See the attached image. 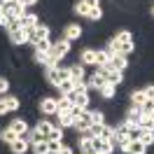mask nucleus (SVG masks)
<instances>
[{
    "mask_svg": "<svg viewBox=\"0 0 154 154\" xmlns=\"http://www.w3.org/2000/svg\"><path fill=\"white\" fill-rule=\"evenodd\" d=\"M63 79H70V70L68 68H47V82L51 87H58Z\"/></svg>",
    "mask_w": 154,
    "mask_h": 154,
    "instance_id": "f257e3e1",
    "label": "nucleus"
},
{
    "mask_svg": "<svg viewBox=\"0 0 154 154\" xmlns=\"http://www.w3.org/2000/svg\"><path fill=\"white\" fill-rule=\"evenodd\" d=\"M68 51H70V42H68V40H58V42H54V47H51L49 54L54 58H63Z\"/></svg>",
    "mask_w": 154,
    "mask_h": 154,
    "instance_id": "f03ea898",
    "label": "nucleus"
},
{
    "mask_svg": "<svg viewBox=\"0 0 154 154\" xmlns=\"http://www.w3.org/2000/svg\"><path fill=\"white\" fill-rule=\"evenodd\" d=\"M40 112H42V115H56L58 112L56 98H42V100H40Z\"/></svg>",
    "mask_w": 154,
    "mask_h": 154,
    "instance_id": "7ed1b4c3",
    "label": "nucleus"
},
{
    "mask_svg": "<svg viewBox=\"0 0 154 154\" xmlns=\"http://www.w3.org/2000/svg\"><path fill=\"white\" fill-rule=\"evenodd\" d=\"M122 152H126V154H145L147 147H145L140 140H128V143L122 147Z\"/></svg>",
    "mask_w": 154,
    "mask_h": 154,
    "instance_id": "20e7f679",
    "label": "nucleus"
},
{
    "mask_svg": "<svg viewBox=\"0 0 154 154\" xmlns=\"http://www.w3.org/2000/svg\"><path fill=\"white\" fill-rule=\"evenodd\" d=\"M79 35H82V26H79V23H68L66 30H63V40H68V42L77 40Z\"/></svg>",
    "mask_w": 154,
    "mask_h": 154,
    "instance_id": "39448f33",
    "label": "nucleus"
},
{
    "mask_svg": "<svg viewBox=\"0 0 154 154\" xmlns=\"http://www.w3.org/2000/svg\"><path fill=\"white\" fill-rule=\"evenodd\" d=\"M56 117H58V124L56 126H61V128H68V126H75V117L70 115V112H56Z\"/></svg>",
    "mask_w": 154,
    "mask_h": 154,
    "instance_id": "423d86ee",
    "label": "nucleus"
},
{
    "mask_svg": "<svg viewBox=\"0 0 154 154\" xmlns=\"http://www.w3.org/2000/svg\"><path fill=\"white\" fill-rule=\"evenodd\" d=\"M68 70H70V79H72V82H84V66H82V63H77V66H70L68 68Z\"/></svg>",
    "mask_w": 154,
    "mask_h": 154,
    "instance_id": "0eeeda50",
    "label": "nucleus"
},
{
    "mask_svg": "<svg viewBox=\"0 0 154 154\" xmlns=\"http://www.w3.org/2000/svg\"><path fill=\"white\" fill-rule=\"evenodd\" d=\"M10 128H12L17 135H19V138H23V135L28 133V124H26L23 119H14V122L10 124Z\"/></svg>",
    "mask_w": 154,
    "mask_h": 154,
    "instance_id": "6e6552de",
    "label": "nucleus"
},
{
    "mask_svg": "<svg viewBox=\"0 0 154 154\" xmlns=\"http://www.w3.org/2000/svg\"><path fill=\"white\" fill-rule=\"evenodd\" d=\"M28 140H26V138H17V140H14V143L10 145V149L14 154H23V152H28Z\"/></svg>",
    "mask_w": 154,
    "mask_h": 154,
    "instance_id": "1a4fd4ad",
    "label": "nucleus"
},
{
    "mask_svg": "<svg viewBox=\"0 0 154 154\" xmlns=\"http://www.w3.org/2000/svg\"><path fill=\"white\" fill-rule=\"evenodd\" d=\"M107 79H105V75H100V72H94V75L87 79V87L89 89H100L103 84H105Z\"/></svg>",
    "mask_w": 154,
    "mask_h": 154,
    "instance_id": "9d476101",
    "label": "nucleus"
},
{
    "mask_svg": "<svg viewBox=\"0 0 154 154\" xmlns=\"http://www.w3.org/2000/svg\"><path fill=\"white\" fill-rule=\"evenodd\" d=\"M10 42H12V45H26V42H28L26 30L19 28V30H14V33H10Z\"/></svg>",
    "mask_w": 154,
    "mask_h": 154,
    "instance_id": "9b49d317",
    "label": "nucleus"
},
{
    "mask_svg": "<svg viewBox=\"0 0 154 154\" xmlns=\"http://www.w3.org/2000/svg\"><path fill=\"white\" fill-rule=\"evenodd\" d=\"M38 23H40V19L35 14H30V12H26V14L21 17V28H35Z\"/></svg>",
    "mask_w": 154,
    "mask_h": 154,
    "instance_id": "f8f14e48",
    "label": "nucleus"
},
{
    "mask_svg": "<svg viewBox=\"0 0 154 154\" xmlns=\"http://www.w3.org/2000/svg\"><path fill=\"white\" fill-rule=\"evenodd\" d=\"M126 122L131 126H140V122H143V110H140V107H133V110L128 112V117H126Z\"/></svg>",
    "mask_w": 154,
    "mask_h": 154,
    "instance_id": "ddd939ff",
    "label": "nucleus"
},
{
    "mask_svg": "<svg viewBox=\"0 0 154 154\" xmlns=\"http://www.w3.org/2000/svg\"><path fill=\"white\" fill-rule=\"evenodd\" d=\"M56 89H58V96H68V94L75 91V82H72V79H63Z\"/></svg>",
    "mask_w": 154,
    "mask_h": 154,
    "instance_id": "4468645a",
    "label": "nucleus"
},
{
    "mask_svg": "<svg viewBox=\"0 0 154 154\" xmlns=\"http://www.w3.org/2000/svg\"><path fill=\"white\" fill-rule=\"evenodd\" d=\"M56 103H58V112H70V110H72V105H75V103H72L68 96H58Z\"/></svg>",
    "mask_w": 154,
    "mask_h": 154,
    "instance_id": "2eb2a0df",
    "label": "nucleus"
},
{
    "mask_svg": "<svg viewBox=\"0 0 154 154\" xmlns=\"http://www.w3.org/2000/svg\"><path fill=\"white\" fill-rule=\"evenodd\" d=\"M82 66H96V51L94 49H84L82 51Z\"/></svg>",
    "mask_w": 154,
    "mask_h": 154,
    "instance_id": "dca6fc26",
    "label": "nucleus"
},
{
    "mask_svg": "<svg viewBox=\"0 0 154 154\" xmlns=\"http://www.w3.org/2000/svg\"><path fill=\"white\" fill-rule=\"evenodd\" d=\"M33 47H35V51L49 54V51H51V47H54V42H51V40H38V42H35Z\"/></svg>",
    "mask_w": 154,
    "mask_h": 154,
    "instance_id": "f3484780",
    "label": "nucleus"
},
{
    "mask_svg": "<svg viewBox=\"0 0 154 154\" xmlns=\"http://www.w3.org/2000/svg\"><path fill=\"white\" fill-rule=\"evenodd\" d=\"M35 128H38V131H40L42 135H45V138H49V133H51V128H54V124H51V122H47V119H40Z\"/></svg>",
    "mask_w": 154,
    "mask_h": 154,
    "instance_id": "a211bd4d",
    "label": "nucleus"
},
{
    "mask_svg": "<svg viewBox=\"0 0 154 154\" xmlns=\"http://www.w3.org/2000/svg\"><path fill=\"white\" fill-rule=\"evenodd\" d=\"M145 100H147V96H145L143 89H138V91H133V94H131V103H133V107H140Z\"/></svg>",
    "mask_w": 154,
    "mask_h": 154,
    "instance_id": "6ab92c4d",
    "label": "nucleus"
},
{
    "mask_svg": "<svg viewBox=\"0 0 154 154\" xmlns=\"http://www.w3.org/2000/svg\"><path fill=\"white\" fill-rule=\"evenodd\" d=\"M110 56H112V54H110L107 49H98L96 51V66H105L107 61H110Z\"/></svg>",
    "mask_w": 154,
    "mask_h": 154,
    "instance_id": "aec40b11",
    "label": "nucleus"
},
{
    "mask_svg": "<svg viewBox=\"0 0 154 154\" xmlns=\"http://www.w3.org/2000/svg\"><path fill=\"white\" fill-rule=\"evenodd\" d=\"M105 79L107 82H110V84H122V79H124V77H122V72H119V70H110V72H107L105 75Z\"/></svg>",
    "mask_w": 154,
    "mask_h": 154,
    "instance_id": "412c9836",
    "label": "nucleus"
},
{
    "mask_svg": "<svg viewBox=\"0 0 154 154\" xmlns=\"http://www.w3.org/2000/svg\"><path fill=\"white\" fill-rule=\"evenodd\" d=\"M98 94H100L103 98H112V96H115V84H110V82H105L103 87L98 89Z\"/></svg>",
    "mask_w": 154,
    "mask_h": 154,
    "instance_id": "4be33fe9",
    "label": "nucleus"
},
{
    "mask_svg": "<svg viewBox=\"0 0 154 154\" xmlns=\"http://www.w3.org/2000/svg\"><path fill=\"white\" fill-rule=\"evenodd\" d=\"M7 12H10V14H14V17H23V14H26V5H23V2H17V5H12V7H7Z\"/></svg>",
    "mask_w": 154,
    "mask_h": 154,
    "instance_id": "5701e85b",
    "label": "nucleus"
},
{
    "mask_svg": "<svg viewBox=\"0 0 154 154\" xmlns=\"http://www.w3.org/2000/svg\"><path fill=\"white\" fill-rule=\"evenodd\" d=\"M140 143H143L145 147H152L154 145V131H143V133H140Z\"/></svg>",
    "mask_w": 154,
    "mask_h": 154,
    "instance_id": "b1692460",
    "label": "nucleus"
},
{
    "mask_svg": "<svg viewBox=\"0 0 154 154\" xmlns=\"http://www.w3.org/2000/svg\"><path fill=\"white\" fill-rule=\"evenodd\" d=\"M133 49H135L133 40H128V42H119V54H122V56H128Z\"/></svg>",
    "mask_w": 154,
    "mask_h": 154,
    "instance_id": "393cba45",
    "label": "nucleus"
},
{
    "mask_svg": "<svg viewBox=\"0 0 154 154\" xmlns=\"http://www.w3.org/2000/svg\"><path fill=\"white\" fill-rule=\"evenodd\" d=\"M5 107H7V112H14V110H19V98H14V96H5Z\"/></svg>",
    "mask_w": 154,
    "mask_h": 154,
    "instance_id": "a878e982",
    "label": "nucleus"
},
{
    "mask_svg": "<svg viewBox=\"0 0 154 154\" xmlns=\"http://www.w3.org/2000/svg\"><path fill=\"white\" fill-rule=\"evenodd\" d=\"M140 128H143V131H154V119H152V115H143Z\"/></svg>",
    "mask_w": 154,
    "mask_h": 154,
    "instance_id": "bb28decb",
    "label": "nucleus"
},
{
    "mask_svg": "<svg viewBox=\"0 0 154 154\" xmlns=\"http://www.w3.org/2000/svg\"><path fill=\"white\" fill-rule=\"evenodd\" d=\"M35 33H38V40H49V28L45 23H38V26H35Z\"/></svg>",
    "mask_w": 154,
    "mask_h": 154,
    "instance_id": "cd10ccee",
    "label": "nucleus"
},
{
    "mask_svg": "<svg viewBox=\"0 0 154 154\" xmlns=\"http://www.w3.org/2000/svg\"><path fill=\"white\" fill-rule=\"evenodd\" d=\"M17 138H19V135L14 133V131H12L10 126H7L5 131H2V140H5V143H7V145H12V143H14V140H17Z\"/></svg>",
    "mask_w": 154,
    "mask_h": 154,
    "instance_id": "c85d7f7f",
    "label": "nucleus"
},
{
    "mask_svg": "<svg viewBox=\"0 0 154 154\" xmlns=\"http://www.w3.org/2000/svg\"><path fill=\"white\" fill-rule=\"evenodd\" d=\"M33 152H35V154H49L47 140H40V143H35V145H33Z\"/></svg>",
    "mask_w": 154,
    "mask_h": 154,
    "instance_id": "c756f323",
    "label": "nucleus"
},
{
    "mask_svg": "<svg viewBox=\"0 0 154 154\" xmlns=\"http://www.w3.org/2000/svg\"><path fill=\"white\" fill-rule=\"evenodd\" d=\"M89 119H91V124H105L103 122V112H98V110H89Z\"/></svg>",
    "mask_w": 154,
    "mask_h": 154,
    "instance_id": "7c9ffc66",
    "label": "nucleus"
},
{
    "mask_svg": "<svg viewBox=\"0 0 154 154\" xmlns=\"http://www.w3.org/2000/svg\"><path fill=\"white\" fill-rule=\"evenodd\" d=\"M47 140H63V128H61V126H54Z\"/></svg>",
    "mask_w": 154,
    "mask_h": 154,
    "instance_id": "2f4dec72",
    "label": "nucleus"
},
{
    "mask_svg": "<svg viewBox=\"0 0 154 154\" xmlns=\"http://www.w3.org/2000/svg\"><path fill=\"white\" fill-rule=\"evenodd\" d=\"M100 17H103V10H100V5H98V7H91V10H89V17H87V19L98 21Z\"/></svg>",
    "mask_w": 154,
    "mask_h": 154,
    "instance_id": "473e14b6",
    "label": "nucleus"
},
{
    "mask_svg": "<svg viewBox=\"0 0 154 154\" xmlns=\"http://www.w3.org/2000/svg\"><path fill=\"white\" fill-rule=\"evenodd\" d=\"M61 145H63V140H47V147H49V154H56L58 149H61Z\"/></svg>",
    "mask_w": 154,
    "mask_h": 154,
    "instance_id": "72a5a7b5",
    "label": "nucleus"
},
{
    "mask_svg": "<svg viewBox=\"0 0 154 154\" xmlns=\"http://www.w3.org/2000/svg\"><path fill=\"white\" fill-rule=\"evenodd\" d=\"M140 133H143L140 126H131L128 128V140H140Z\"/></svg>",
    "mask_w": 154,
    "mask_h": 154,
    "instance_id": "f704fd0d",
    "label": "nucleus"
},
{
    "mask_svg": "<svg viewBox=\"0 0 154 154\" xmlns=\"http://www.w3.org/2000/svg\"><path fill=\"white\" fill-rule=\"evenodd\" d=\"M115 40L117 42H128V40H133V35H131L128 30H119V33L115 35Z\"/></svg>",
    "mask_w": 154,
    "mask_h": 154,
    "instance_id": "c9c22d12",
    "label": "nucleus"
},
{
    "mask_svg": "<svg viewBox=\"0 0 154 154\" xmlns=\"http://www.w3.org/2000/svg\"><path fill=\"white\" fill-rule=\"evenodd\" d=\"M100 138H105V140H115V128H112V126H103Z\"/></svg>",
    "mask_w": 154,
    "mask_h": 154,
    "instance_id": "e433bc0d",
    "label": "nucleus"
},
{
    "mask_svg": "<svg viewBox=\"0 0 154 154\" xmlns=\"http://www.w3.org/2000/svg\"><path fill=\"white\" fill-rule=\"evenodd\" d=\"M75 12L79 14V17H89V7L84 5V2H82V0H79V2L75 5Z\"/></svg>",
    "mask_w": 154,
    "mask_h": 154,
    "instance_id": "4c0bfd02",
    "label": "nucleus"
},
{
    "mask_svg": "<svg viewBox=\"0 0 154 154\" xmlns=\"http://www.w3.org/2000/svg\"><path fill=\"white\" fill-rule=\"evenodd\" d=\"M140 110H143V115H152V110H154V100H149V98H147L143 105H140Z\"/></svg>",
    "mask_w": 154,
    "mask_h": 154,
    "instance_id": "58836bf2",
    "label": "nucleus"
},
{
    "mask_svg": "<svg viewBox=\"0 0 154 154\" xmlns=\"http://www.w3.org/2000/svg\"><path fill=\"white\" fill-rule=\"evenodd\" d=\"M75 94H89L87 82H75Z\"/></svg>",
    "mask_w": 154,
    "mask_h": 154,
    "instance_id": "ea45409f",
    "label": "nucleus"
},
{
    "mask_svg": "<svg viewBox=\"0 0 154 154\" xmlns=\"http://www.w3.org/2000/svg\"><path fill=\"white\" fill-rule=\"evenodd\" d=\"M7 89H10V82H7V77H0V94H7Z\"/></svg>",
    "mask_w": 154,
    "mask_h": 154,
    "instance_id": "a19ab883",
    "label": "nucleus"
},
{
    "mask_svg": "<svg viewBox=\"0 0 154 154\" xmlns=\"http://www.w3.org/2000/svg\"><path fill=\"white\" fill-rule=\"evenodd\" d=\"M143 91H145V96L149 98V100H154V84H149V87H145Z\"/></svg>",
    "mask_w": 154,
    "mask_h": 154,
    "instance_id": "79ce46f5",
    "label": "nucleus"
},
{
    "mask_svg": "<svg viewBox=\"0 0 154 154\" xmlns=\"http://www.w3.org/2000/svg\"><path fill=\"white\" fill-rule=\"evenodd\" d=\"M35 63H45V61H47V54H42V51H35Z\"/></svg>",
    "mask_w": 154,
    "mask_h": 154,
    "instance_id": "37998d69",
    "label": "nucleus"
},
{
    "mask_svg": "<svg viewBox=\"0 0 154 154\" xmlns=\"http://www.w3.org/2000/svg\"><path fill=\"white\" fill-rule=\"evenodd\" d=\"M56 154H72V147H68V145H61V149Z\"/></svg>",
    "mask_w": 154,
    "mask_h": 154,
    "instance_id": "c03bdc74",
    "label": "nucleus"
},
{
    "mask_svg": "<svg viewBox=\"0 0 154 154\" xmlns=\"http://www.w3.org/2000/svg\"><path fill=\"white\" fill-rule=\"evenodd\" d=\"M82 2H84V5H87L89 10H91V7H98V0H82Z\"/></svg>",
    "mask_w": 154,
    "mask_h": 154,
    "instance_id": "a18cd8bd",
    "label": "nucleus"
},
{
    "mask_svg": "<svg viewBox=\"0 0 154 154\" xmlns=\"http://www.w3.org/2000/svg\"><path fill=\"white\" fill-rule=\"evenodd\" d=\"M0 2H5L7 7H12V5H17V2H21V0H0Z\"/></svg>",
    "mask_w": 154,
    "mask_h": 154,
    "instance_id": "49530a36",
    "label": "nucleus"
},
{
    "mask_svg": "<svg viewBox=\"0 0 154 154\" xmlns=\"http://www.w3.org/2000/svg\"><path fill=\"white\" fill-rule=\"evenodd\" d=\"M7 112V107H5V100H0V115H5Z\"/></svg>",
    "mask_w": 154,
    "mask_h": 154,
    "instance_id": "de8ad7c7",
    "label": "nucleus"
},
{
    "mask_svg": "<svg viewBox=\"0 0 154 154\" xmlns=\"http://www.w3.org/2000/svg\"><path fill=\"white\" fill-rule=\"evenodd\" d=\"M21 2H23V5H26V7H28V5H35V2H38V0H21Z\"/></svg>",
    "mask_w": 154,
    "mask_h": 154,
    "instance_id": "09e8293b",
    "label": "nucleus"
},
{
    "mask_svg": "<svg viewBox=\"0 0 154 154\" xmlns=\"http://www.w3.org/2000/svg\"><path fill=\"white\" fill-rule=\"evenodd\" d=\"M94 154H103V152H94Z\"/></svg>",
    "mask_w": 154,
    "mask_h": 154,
    "instance_id": "8fccbe9b",
    "label": "nucleus"
},
{
    "mask_svg": "<svg viewBox=\"0 0 154 154\" xmlns=\"http://www.w3.org/2000/svg\"><path fill=\"white\" fill-rule=\"evenodd\" d=\"M152 119H154V110H152Z\"/></svg>",
    "mask_w": 154,
    "mask_h": 154,
    "instance_id": "3c124183",
    "label": "nucleus"
},
{
    "mask_svg": "<svg viewBox=\"0 0 154 154\" xmlns=\"http://www.w3.org/2000/svg\"><path fill=\"white\" fill-rule=\"evenodd\" d=\"M152 17H154V7H152Z\"/></svg>",
    "mask_w": 154,
    "mask_h": 154,
    "instance_id": "603ef678",
    "label": "nucleus"
}]
</instances>
